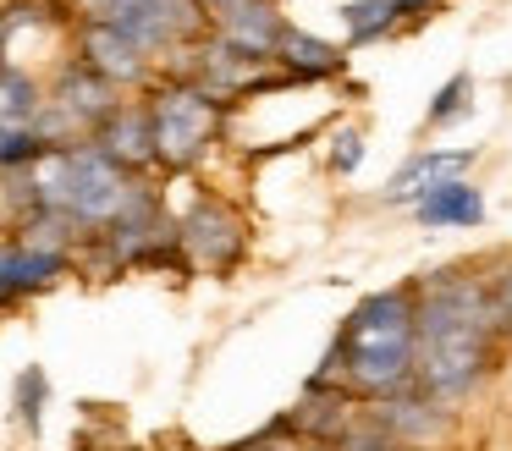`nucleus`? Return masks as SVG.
<instances>
[{"mask_svg":"<svg viewBox=\"0 0 512 451\" xmlns=\"http://www.w3.org/2000/svg\"><path fill=\"white\" fill-rule=\"evenodd\" d=\"M496 352L490 292L463 270H441L413 286V380L430 396H463L485 380Z\"/></svg>","mask_w":512,"mask_h":451,"instance_id":"1","label":"nucleus"},{"mask_svg":"<svg viewBox=\"0 0 512 451\" xmlns=\"http://www.w3.org/2000/svg\"><path fill=\"white\" fill-rule=\"evenodd\" d=\"M331 369L358 396H397L413 385V286L375 292L347 314L331 347Z\"/></svg>","mask_w":512,"mask_h":451,"instance_id":"2","label":"nucleus"},{"mask_svg":"<svg viewBox=\"0 0 512 451\" xmlns=\"http://www.w3.org/2000/svg\"><path fill=\"white\" fill-rule=\"evenodd\" d=\"M144 121H149V149L155 165L166 171H188L210 154L215 132H221V99L210 88H199L193 77L182 83H160L144 99Z\"/></svg>","mask_w":512,"mask_h":451,"instance_id":"3","label":"nucleus"},{"mask_svg":"<svg viewBox=\"0 0 512 451\" xmlns=\"http://www.w3.org/2000/svg\"><path fill=\"white\" fill-rule=\"evenodd\" d=\"M83 22H105V28L127 33L144 55L182 50L204 33L199 0H78Z\"/></svg>","mask_w":512,"mask_h":451,"instance_id":"4","label":"nucleus"},{"mask_svg":"<svg viewBox=\"0 0 512 451\" xmlns=\"http://www.w3.org/2000/svg\"><path fill=\"white\" fill-rule=\"evenodd\" d=\"M243 248H248V231L237 220V209L221 204V198H199L177 220V253L199 270H232L243 259Z\"/></svg>","mask_w":512,"mask_h":451,"instance_id":"5","label":"nucleus"},{"mask_svg":"<svg viewBox=\"0 0 512 451\" xmlns=\"http://www.w3.org/2000/svg\"><path fill=\"white\" fill-rule=\"evenodd\" d=\"M67 264H72V253L67 248H50V242H28V237L0 242V308L45 292L50 281L67 275Z\"/></svg>","mask_w":512,"mask_h":451,"instance_id":"6","label":"nucleus"},{"mask_svg":"<svg viewBox=\"0 0 512 451\" xmlns=\"http://www.w3.org/2000/svg\"><path fill=\"white\" fill-rule=\"evenodd\" d=\"M78 61L89 66L94 77H105L111 88H133V83H144V77H149V55L138 50L127 33L105 28V22H83Z\"/></svg>","mask_w":512,"mask_h":451,"instance_id":"7","label":"nucleus"},{"mask_svg":"<svg viewBox=\"0 0 512 451\" xmlns=\"http://www.w3.org/2000/svg\"><path fill=\"white\" fill-rule=\"evenodd\" d=\"M281 28H287V22H281V11L270 6V0H243L237 11L221 17V33H215V39H221L226 50H237V55H248V61L265 66L270 55H276Z\"/></svg>","mask_w":512,"mask_h":451,"instance_id":"8","label":"nucleus"},{"mask_svg":"<svg viewBox=\"0 0 512 451\" xmlns=\"http://www.w3.org/2000/svg\"><path fill=\"white\" fill-rule=\"evenodd\" d=\"M94 149L105 154V160H116L122 171H144V165H155V149H149V121H144V105H116L111 116L94 127Z\"/></svg>","mask_w":512,"mask_h":451,"instance_id":"9","label":"nucleus"},{"mask_svg":"<svg viewBox=\"0 0 512 451\" xmlns=\"http://www.w3.org/2000/svg\"><path fill=\"white\" fill-rule=\"evenodd\" d=\"M413 215H419V226H479L485 220V198L463 176H446L430 193L413 198Z\"/></svg>","mask_w":512,"mask_h":451,"instance_id":"10","label":"nucleus"},{"mask_svg":"<svg viewBox=\"0 0 512 451\" xmlns=\"http://www.w3.org/2000/svg\"><path fill=\"white\" fill-rule=\"evenodd\" d=\"M468 160H474V149H452V154H413V160L402 165L397 176H391L386 198H397V204H413V198L430 193L435 182H446V176L468 171Z\"/></svg>","mask_w":512,"mask_h":451,"instance_id":"11","label":"nucleus"},{"mask_svg":"<svg viewBox=\"0 0 512 451\" xmlns=\"http://www.w3.org/2000/svg\"><path fill=\"white\" fill-rule=\"evenodd\" d=\"M270 61H281L292 77H331V72H342V55H336L325 39L303 33V28H281L276 55H270Z\"/></svg>","mask_w":512,"mask_h":451,"instance_id":"12","label":"nucleus"},{"mask_svg":"<svg viewBox=\"0 0 512 451\" xmlns=\"http://www.w3.org/2000/svg\"><path fill=\"white\" fill-rule=\"evenodd\" d=\"M397 0H347V11H342V22H347V33L353 39H380V33L397 22Z\"/></svg>","mask_w":512,"mask_h":451,"instance_id":"13","label":"nucleus"},{"mask_svg":"<svg viewBox=\"0 0 512 451\" xmlns=\"http://www.w3.org/2000/svg\"><path fill=\"white\" fill-rule=\"evenodd\" d=\"M45 391H50L45 369L28 363V369L17 374V424H23L28 435H39V424H45Z\"/></svg>","mask_w":512,"mask_h":451,"instance_id":"14","label":"nucleus"},{"mask_svg":"<svg viewBox=\"0 0 512 451\" xmlns=\"http://www.w3.org/2000/svg\"><path fill=\"white\" fill-rule=\"evenodd\" d=\"M468 94H474V83H468V77H452V83H446L441 94H435V105H430V116H424V121H430V127H441V121H452L457 110L468 105Z\"/></svg>","mask_w":512,"mask_h":451,"instance_id":"15","label":"nucleus"},{"mask_svg":"<svg viewBox=\"0 0 512 451\" xmlns=\"http://www.w3.org/2000/svg\"><path fill=\"white\" fill-rule=\"evenodd\" d=\"M342 451H402V440L386 435L380 424H358V429H342Z\"/></svg>","mask_w":512,"mask_h":451,"instance_id":"16","label":"nucleus"},{"mask_svg":"<svg viewBox=\"0 0 512 451\" xmlns=\"http://www.w3.org/2000/svg\"><path fill=\"white\" fill-rule=\"evenodd\" d=\"M490 314H496V330H512V264L496 286H490Z\"/></svg>","mask_w":512,"mask_h":451,"instance_id":"17","label":"nucleus"},{"mask_svg":"<svg viewBox=\"0 0 512 451\" xmlns=\"http://www.w3.org/2000/svg\"><path fill=\"white\" fill-rule=\"evenodd\" d=\"M358 160H364V138H358V132H342L336 149H331V165H336V171H353Z\"/></svg>","mask_w":512,"mask_h":451,"instance_id":"18","label":"nucleus"},{"mask_svg":"<svg viewBox=\"0 0 512 451\" xmlns=\"http://www.w3.org/2000/svg\"><path fill=\"white\" fill-rule=\"evenodd\" d=\"M232 451H309V446H298V440H281V429H270V435L243 440V446H232Z\"/></svg>","mask_w":512,"mask_h":451,"instance_id":"19","label":"nucleus"},{"mask_svg":"<svg viewBox=\"0 0 512 451\" xmlns=\"http://www.w3.org/2000/svg\"><path fill=\"white\" fill-rule=\"evenodd\" d=\"M237 6H243V0H199L204 17H210V11H215V17H226V11H237Z\"/></svg>","mask_w":512,"mask_h":451,"instance_id":"20","label":"nucleus"},{"mask_svg":"<svg viewBox=\"0 0 512 451\" xmlns=\"http://www.w3.org/2000/svg\"><path fill=\"white\" fill-rule=\"evenodd\" d=\"M402 11H424V6H435V0H397Z\"/></svg>","mask_w":512,"mask_h":451,"instance_id":"21","label":"nucleus"}]
</instances>
